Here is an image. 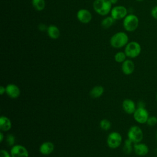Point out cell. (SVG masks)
<instances>
[{"instance_id": "34", "label": "cell", "mask_w": 157, "mask_h": 157, "mask_svg": "<svg viewBox=\"0 0 157 157\" xmlns=\"http://www.w3.org/2000/svg\"><path fill=\"white\" fill-rule=\"evenodd\" d=\"M156 140H157V133H156Z\"/></svg>"}, {"instance_id": "20", "label": "cell", "mask_w": 157, "mask_h": 157, "mask_svg": "<svg viewBox=\"0 0 157 157\" xmlns=\"http://www.w3.org/2000/svg\"><path fill=\"white\" fill-rule=\"evenodd\" d=\"M114 21L115 20L111 16L106 17L101 21V26L105 29L109 28L112 26Z\"/></svg>"}, {"instance_id": "16", "label": "cell", "mask_w": 157, "mask_h": 157, "mask_svg": "<svg viewBox=\"0 0 157 157\" xmlns=\"http://www.w3.org/2000/svg\"><path fill=\"white\" fill-rule=\"evenodd\" d=\"M47 33L48 36L52 39H57L60 36L59 28L54 25H50L47 27Z\"/></svg>"}, {"instance_id": "4", "label": "cell", "mask_w": 157, "mask_h": 157, "mask_svg": "<svg viewBox=\"0 0 157 157\" xmlns=\"http://www.w3.org/2000/svg\"><path fill=\"white\" fill-rule=\"evenodd\" d=\"M142 48L140 44L136 41H131L127 44L124 48V53L127 57L135 58L139 56Z\"/></svg>"}, {"instance_id": "29", "label": "cell", "mask_w": 157, "mask_h": 157, "mask_svg": "<svg viewBox=\"0 0 157 157\" xmlns=\"http://www.w3.org/2000/svg\"><path fill=\"white\" fill-rule=\"evenodd\" d=\"M6 88L4 87L3 86H0V94H1V95H3L4 93H6Z\"/></svg>"}, {"instance_id": "10", "label": "cell", "mask_w": 157, "mask_h": 157, "mask_svg": "<svg viewBox=\"0 0 157 157\" xmlns=\"http://www.w3.org/2000/svg\"><path fill=\"white\" fill-rule=\"evenodd\" d=\"M77 20L82 23L87 24L92 20L91 13L86 9H81L78 10L76 15Z\"/></svg>"}, {"instance_id": "1", "label": "cell", "mask_w": 157, "mask_h": 157, "mask_svg": "<svg viewBox=\"0 0 157 157\" xmlns=\"http://www.w3.org/2000/svg\"><path fill=\"white\" fill-rule=\"evenodd\" d=\"M112 4L109 0H94L93 7L94 11L101 16H106L112 9Z\"/></svg>"}, {"instance_id": "13", "label": "cell", "mask_w": 157, "mask_h": 157, "mask_svg": "<svg viewBox=\"0 0 157 157\" xmlns=\"http://www.w3.org/2000/svg\"><path fill=\"white\" fill-rule=\"evenodd\" d=\"M135 69V64L131 59H126L121 64V71L125 75L132 74Z\"/></svg>"}, {"instance_id": "6", "label": "cell", "mask_w": 157, "mask_h": 157, "mask_svg": "<svg viewBox=\"0 0 157 157\" xmlns=\"http://www.w3.org/2000/svg\"><path fill=\"white\" fill-rule=\"evenodd\" d=\"M122 142L121 135L118 132H112L110 133L107 139V145L110 148H117Z\"/></svg>"}, {"instance_id": "30", "label": "cell", "mask_w": 157, "mask_h": 157, "mask_svg": "<svg viewBox=\"0 0 157 157\" xmlns=\"http://www.w3.org/2000/svg\"><path fill=\"white\" fill-rule=\"evenodd\" d=\"M137 107H145V104L142 101H139L137 104Z\"/></svg>"}, {"instance_id": "7", "label": "cell", "mask_w": 157, "mask_h": 157, "mask_svg": "<svg viewBox=\"0 0 157 157\" xmlns=\"http://www.w3.org/2000/svg\"><path fill=\"white\" fill-rule=\"evenodd\" d=\"M149 117L148 112L145 107H137L133 113L134 120L140 124L146 123Z\"/></svg>"}, {"instance_id": "31", "label": "cell", "mask_w": 157, "mask_h": 157, "mask_svg": "<svg viewBox=\"0 0 157 157\" xmlns=\"http://www.w3.org/2000/svg\"><path fill=\"white\" fill-rule=\"evenodd\" d=\"M3 139H4V134L2 133V131H1L0 132V142H2L3 141Z\"/></svg>"}, {"instance_id": "2", "label": "cell", "mask_w": 157, "mask_h": 157, "mask_svg": "<svg viewBox=\"0 0 157 157\" xmlns=\"http://www.w3.org/2000/svg\"><path fill=\"white\" fill-rule=\"evenodd\" d=\"M129 41V37L124 32L120 31L114 34L110 39V45L115 48L125 47Z\"/></svg>"}, {"instance_id": "28", "label": "cell", "mask_w": 157, "mask_h": 157, "mask_svg": "<svg viewBox=\"0 0 157 157\" xmlns=\"http://www.w3.org/2000/svg\"><path fill=\"white\" fill-rule=\"evenodd\" d=\"M39 28L40 31H44L45 29L47 30V28L44 24H40L39 26Z\"/></svg>"}, {"instance_id": "23", "label": "cell", "mask_w": 157, "mask_h": 157, "mask_svg": "<svg viewBox=\"0 0 157 157\" xmlns=\"http://www.w3.org/2000/svg\"><path fill=\"white\" fill-rule=\"evenodd\" d=\"M100 127L104 131L109 130L111 127V123L107 119H103L100 121Z\"/></svg>"}, {"instance_id": "33", "label": "cell", "mask_w": 157, "mask_h": 157, "mask_svg": "<svg viewBox=\"0 0 157 157\" xmlns=\"http://www.w3.org/2000/svg\"><path fill=\"white\" fill-rule=\"evenodd\" d=\"M136 1H138V2H142V1H143L144 0H136Z\"/></svg>"}, {"instance_id": "24", "label": "cell", "mask_w": 157, "mask_h": 157, "mask_svg": "<svg viewBox=\"0 0 157 157\" xmlns=\"http://www.w3.org/2000/svg\"><path fill=\"white\" fill-rule=\"evenodd\" d=\"M15 137L12 134H9L6 136V142L9 146H13L15 144Z\"/></svg>"}, {"instance_id": "12", "label": "cell", "mask_w": 157, "mask_h": 157, "mask_svg": "<svg viewBox=\"0 0 157 157\" xmlns=\"http://www.w3.org/2000/svg\"><path fill=\"white\" fill-rule=\"evenodd\" d=\"M6 93L9 97L12 99H16L19 97L20 94V90L18 86L15 84H8L6 87Z\"/></svg>"}, {"instance_id": "15", "label": "cell", "mask_w": 157, "mask_h": 157, "mask_svg": "<svg viewBox=\"0 0 157 157\" xmlns=\"http://www.w3.org/2000/svg\"><path fill=\"white\" fill-rule=\"evenodd\" d=\"M55 148L54 144L51 142H43L39 147V151L44 155H48L51 154Z\"/></svg>"}, {"instance_id": "3", "label": "cell", "mask_w": 157, "mask_h": 157, "mask_svg": "<svg viewBox=\"0 0 157 157\" xmlns=\"http://www.w3.org/2000/svg\"><path fill=\"white\" fill-rule=\"evenodd\" d=\"M139 20L134 14H128L123 19V26L124 29L128 32H133L139 26Z\"/></svg>"}, {"instance_id": "9", "label": "cell", "mask_w": 157, "mask_h": 157, "mask_svg": "<svg viewBox=\"0 0 157 157\" xmlns=\"http://www.w3.org/2000/svg\"><path fill=\"white\" fill-rule=\"evenodd\" d=\"M12 157H29V153L26 147L21 145H14L10 150Z\"/></svg>"}, {"instance_id": "17", "label": "cell", "mask_w": 157, "mask_h": 157, "mask_svg": "<svg viewBox=\"0 0 157 157\" xmlns=\"http://www.w3.org/2000/svg\"><path fill=\"white\" fill-rule=\"evenodd\" d=\"M11 127L12 123L10 120L6 116H1L0 118V129L1 131H8Z\"/></svg>"}, {"instance_id": "35", "label": "cell", "mask_w": 157, "mask_h": 157, "mask_svg": "<svg viewBox=\"0 0 157 157\" xmlns=\"http://www.w3.org/2000/svg\"><path fill=\"white\" fill-rule=\"evenodd\" d=\"M156 100H157V93H156Z\"/></svg>"}, {"instance_id": "19", "label": "cell", "mask_w": 157, "mask_h": 157, "mask_svg": "<svg viewBox=\"0 0 157 157\" xmlns=\"http://www.w3.org/2000/svg\"><path fill=\"white\" fill-rule=\"evenodd\" d=\"M33 7L37 11H42L45 7V0H32Z\"/></svg>"}, {"instance_id": "21", "label": "cell", "mask_w": 157, "mask_h": 157, "mask_svg": "<svg viewBox=\"0 0 157 157\" xmlns=\"http://www.w3.org/2000/svg\"><path fill=\"white\" fill-rule=\"evenodd\" d=\"M132 144L133 142L128 138L125 140L124 144L123 146V151L124 153L129 155L132 152L133 150V146L132 145Z\"/></svg>"}, {"instance_id": "8", "label": "cell", "mask_w": 157, "mask_h": 157, "mask_svg": "<svg viewBox=\"0 0 157 157\" xmlns=\"http://www.w3.org/2000/svg\"><path fill=\"white\" fill-rule=\"evenodd\" d=\"M110 16L115 20L124 19L128 15L127 9L123 6H116L112 8L110 11Z\"/></svg>"}, {"instance_id": "11", "label": "cell", "mask_w": 157, "mask_h": 157, "mask_svg": "<svg viewBox=\"0 0 157 157\" xmlns=\"http://www.w3.org/2000/svg\"><path fill=\"white\" fill-rule=\"evenodd\" d=\"M133 150L137 156H144L147 155L149 152L148 147L144 143H136L133 145Z\"/></svg>"}, {"instance_id": "27", "label": "cell", "mask_w": 157, "mask_h": 157, "mask_svg": "<svg viewBox=\"0 0 157 157\" xmlns=\"http://www.w3.org/2000/svg\"><path fill=\"white\" fill-rule=\"evenodd\" d=\"M0 157H12L8 151L5 150H1L0 151Z\"/></svg>"}, {"instance_id": "25", "label": "cell", "mask_w": 157, "mask_h": 157, "mask_svg": "<svg viewBox=\"0 0 157 157\" xmlns=\"http://www.w3.org/2000/svg\"><path fill=\"white\" fill-rule=\"evenodd\" d=\"M146 123L149 126H155L157 124V117H156L155 116L149 117Z\"/></svg>"}, {"instance_id": "26", "label": "cell", "mask_w": 157, "mask_h": 157, "mask_svg": "<svg viewBox=\"0 0 157 157\" xmlns=\"http://www.w3.org/2000/svg\"><path fill=\"white\" fill-rule=\"evenodd\" d=\"M150 14L151 17L157 20V6H154L150 11Z\"/></svg>"}, {"instance_id": "18", "label": "cell", "mask_w": 157, "mask_h": 157, "mask_svg": "<svg viewBox=\"0 0 157 157\" xmlns=\"http://www.w3.org/2000/svg\"><path fill=\"white\" fill-rule=\"evenodd\" d=\"M104 89L102 86H95L90 91V96L93 98H98L104 93Z\"/></svg>"}, {"instance_id": "5", "label": "cell", "mask_w": 157, "mask_h": 157, "mask_svg": "<svg viewBox=\"0 0 157 157\" xmlns=\"http://www.w3.org/2000/svg\"><path fill=\"white\" fill-rule=\"evenodd\" d=\"M128 138L130 139L133 144L141 142L144 138V133L142 129L138 126H131L128 132Z\"/></svg>"}, {"instance_id": "36", "label": "cell", "mask_w": 157, "mask_h": 157, "mask_svg": "<svg viewBox=\"0 0 157 157\" xmlns=\"http://www.w3.org/2000/svg\"><path fill=\"white\" fill-rule=\"evenodd\" d=\"M155 157H157V156H155Z\"/></svg>"}, {"instance_id": "14", "label": "cell", "mask_w": 157, "mask_h": 157, "mask_svg": "<svg viewBox=\"0 0 157 157\" xmlns=\"http://www.w3.org/2000/svg\"><path fill=\"white\" fill-rule=\"evenodd\" d=\"M122 107L128 114H133L137 109L135 102L131 99H125L123 101Z\"/></svg>"}, {"instance_id": "22", "label": "cell", "mask_w": 157, "mask_h": 157, "mask_svg": "<svg viewBox=\"0 0 157 157\" xmlns=\"http://www.w3.org/2000/svg\"><path fill=\"white\" fill-rule=\"evenodd\" d=\"M126 55L124 53V52H118L117 53H115V56H114V59L115 60L116 62L117 63H123L124 62L126 59Z\"/></svg>"}, {"instance_id": "32", "label": "cell", "mask_w": 157, "mask_h": 157, "mask_svg": "<svg viewBox=\"0 0 157 157\" xmlns=\"http://www.w3.org/2000/svg\"><path fill=\"white\" fill-rule=\"evenodd\" d=\"M110 2H111V3L112 4H116L117 2V1H118V0H109Z\"/></svg>"}]
</instances>
